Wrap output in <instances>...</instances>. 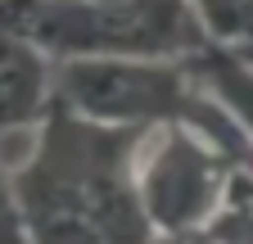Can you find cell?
I'll return each instance as SVG.
<instances>
[{
    "mask_svg": "<svg viewBox=\"0 0 253 244\" xmlns=\"http://www.w3.org/2000/svg\"><path fill=\"white\" fill-rule=\"evenodd\" d=\"M0 244H32L18 195H14V172H5V167H0Z\"/></svg>",
    "mask_w": 253,
    "mask_h": 244,
    "instance_id": "obj_8",
    "label": "cell"
},
{
    "mask_svg": "<svg viewBox=\"0 0 253 244\" xmlns=\"http://www.w3.org/2000/svg\"><path fill=\"white\" fill-rule=\"evenodd\" d=\"M54 95L109 127H185L226 154L240 176H253V140L195 81L185 59H68L54 64Z\"/></svg>",
    "mask_w": 253,
    "mask_h": 244,
    "instance_id": "obj_2",
    "label": "cell"
},
{
    "mask_svg": "<svg viewBox=\"0 0 253 244\" xmlns=\"http://www.w3.org/2000/svg\"><path fill=\"white\" fill-rule=\"evenodd\" d=\"M185 68L195 73V81L240 122L244 136L253 140V64L249 59H240L226 45H208L199 54H190Z\"/></svg>",
    "mask_w": 253,
    "mask_h": 244,
    "instance_id": "obj_6",
    "label": "cell"
},
{
    "mask_svg": "<svg viewBox=\"0 0 253 244\" xmlns=\"http://www.w3.org/2000/svg\"><path fill=\"white\" fill-rule=\"evenodd\" d=\"M45 50L54 64L68 59H190L208 50V32L195 0H41L0 23Z\"/></svg>",
    "mask_w": 253,
    "mask_h": 244,
    "instance_id": "obj_3",
    "label": "cell"
},
{
    "mask_svg": "<svg viewBox=\"0 0 253 244\" xmlns=\"http://www.w3.org/2000/svg\"><path fill=\"white\" fill-rule=\"evenodd\" d=\"M149 131L82 118L63 100L37 127V149L14 172L32 244H154L140 203V145Z\"/></svg>",
    "mask_w": 253,
    "mask_h": 244,
    "instance_id": "obj_1",
    "label": "cell"
},
{
    "mask_svg": "<svg viewBox=\"0 0 253 244\" xmlns=\"http://www.w3.org/2000/svg\"><path fill=\"white\" fill-rule=\"evenodd\" d=\"M100 5H109V0H100Z\"/></svg>",
    "mask_w": 253,
    "mask_h": 244,
    "instance_id": "obj_9",
    "label": "cell"
},
{
    "mask_svg": "<svg viewBox=\"0 0 253 244\" xmlns=\"http://www.w3.org/2000/svg\"><path fill=\"white\" fill-rule=\"evenodd\" d=\"M235 176L240 172L231 167V159L217 154L204 136L172 127L154 149V159L140 163V203L154 235L190 240L208 231L212 217L226 208Z\"/></svg>",
    "mask_w": 253,
    "mask_h": 244,
    "instance_id": "obj_4",
    "label": "cell"
},
{
    "mask_svg": "<svg viewBox=\"0 0 253 244\" xmlns=\"http://www.w3.org/2000/svg\"><path fill=\"white\" fill-rule=\"evenodd\" d=\"M54 100V59L27 37L0 27V131L41 127Z\"/></svg>",
    "mask_w": 253,
    "mask_h": 244,
    "instance_id": "obj_5",
    "label": "cell"
},
{
    "mask_svg": "<svg viewBox=\"0 0 253 244\" xmlns=\"http://www.w3.org/2000/svg\"><path fill=\"white\" fill-rule=\"evenodd\" d=\"M195 14L212 45L226 50L253 45V0H195Z\"/></svg>",
    "mask_w": 253,
    "mask_h": 244,
    "instance_id": "obj_7",
    "label": "cell"
}]
</instances>
